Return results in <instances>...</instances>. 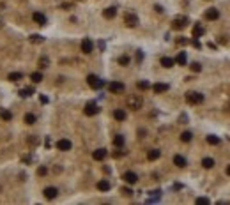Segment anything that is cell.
I'll return each instance as SVG.
<instances>
[{
  "label": "cell",
  "mask_w": 230,
  "mask_h": 205,
  "mask_svg": "<svg viewBox=\"0 0 230 205\" xmlns=\"http://www.w3.org/2000/svg\"><path fill=\"white\" fill-rule=\"evenodd\" d=\"M126 103H128V108H131V110H134V112H136V110H140V108H142L143 99H142L140 95H129Z\"/></svg>",
  "instance_id": "cell-1"
},
{
  "label": "cell",
  "mask_w": 230,
  "mask_h": 205,
  "mask_svg": "<svg viewBox=\"0 0 230 205\" xmlns=\"http://www.w3.org/2000/svg\"><path fill=\"white\" fill-rule=\"evenodd\" d=\"M186 101L190 103V104H200L202 101H204V94L200 92H186Z\"/></svg>",
  "instance_id": "cell-2"
},
{
  "label": "cell",
  "mask_w": 230,
  "mask_h": 205,
  "mask_svg": "<svg viewBox=\"0 0 230 205\" xmlns=\"http://www.w3.org/2000/svg\"><path fill=\"white\" fill-rule=\"evenodd\" d=\"M124 23H126V27L133 28V27L138 25V16H136L134 13H126V14H124Z\"/></svg>",
  "instance_id": "cell-3"
},
{
  "label": "cell",
  "mask_w": 230,
  "mask_h": 205,
  "mask_svg": "<svg viewBox=\"0 0 230 205\" xmlns=\"http://www.w3.org/2000/svg\"><path fill=\"white\" fill-rule=\"evenodd\" d=\"M87 83H89V87H92V89H101L105 83H103V80L101 78H97L96 75H89L87 76Z\"/></svg>",
  "instance_id": "cell-4"
},
{
  "label": "cell",
  "mask_w": 230,
  "mask_h": 205,
  "mask_svg": "<svg viewBox=\"0 0 230 205\" xmlns=\"http://www.w3.org/2000/svg\"><path fill=\"white\" fill-rule=\"evenodd\" d=\"M124 89H126V85L122 81H110L108 83V90L112 94H120V92H124Z\"/></svg>",
  "instance_id": "cell-5"
},
{
  "label": "cell",
  "mask_w": 230,
  "mask_h": 205,
  "mask_svg": "<svg viewBox=\"0 0 230 205\" xmlns=\"http://www.w3.org/2000/svg\"><path fill=\"white\" fill-rule=\"evenodd\" d=\"M83 113L87 115V117H94L99 113V106H97L96 103H87V106L83 108Z\"/></svg>",
  "instance_id": "cell-6"
},
{
  "label": "cell",
  "mask_w": 230,
  "mask_h": 205,
  "mask_svg": "<svg viewBox=\"0 0 230 205\" xmlns=\"http://www.w3.org/2000/svg\"><path fill=\"white\" fill-rule=\"evenodd\" d=\"M186 25H188V18H186V16H177L172 23V28L173 30H181V28H184Z\"/></svg>",
  "instance_id": "cell-7"
},
{
  "label": "cell",
  "mask_w": 230,
  "mask_h": 205,
  "mask_svg": "<svg viewBox=\"0 0 230 205\" xmlns=\"http://www.w3.org/2000/svg\"><path fill=\"white\" fill-rule=\"evenodd\" d=\"M81 51H83L85 55H89V53L94 51V42H92L89 37H85L83 41H81Z\"/></svg>",
  "instance_id": "cell-8"
},
{
  "label": "cell",
  "mask_w": 230,
  "mask_h": 205,
  "mask_svg": "<svg viewBox=\"0 0 230 205\" xmlns=\"http://www.w3.org/2000/svg\"><path fill=\"white\" fill-rule=\"evenodd\" d=\"M71 147H73V143H71L69 140H66V138H62V140H58V142H57V149L62 150V152L71 150Z\"/></svg>",
  "instance_id": "cell-9"
},
{
  "label": "cell",
  "mask_w": 230,
  "mask_h": 205,
  "mask_svg": "<svg viewBox=\"0 0 230 205\" xmlns=\"http://www.w3.org/2000/svg\"><path fill=\"white\" fill-rule=\"evenodd\" d=\"M122 179H124L128 184H136V180H138V175H136L134 171H126V173L122 175Z\"/></svg>",
  "instance_id": "cell-10"
},
{
  "label": "cell",
  "mask_w": 230,
  "mask_h": 205,
  "mask_svg": "<svg viewBox=\"0 0 230 205\" xmlns=\"http://www.w3.org/2000/svg\"><path fill=\"white\" fill-rule=\"evenodd\" d=\"M218 18H220V11H218V9L211 7V9H207V11H205V19L214 21V19H218Z\"/></svg>",
  "instance_id": "cell-11"
},
{
  "label": "cell",
  "mask_w": 230,
  "mask_h": 205,
  "mask_svg": "<svg viewBox=\"0 0 230 205\" xmlns=\"http://www.w3.org/2000/svg\"><path fill=\"white\" fill-rule=\"evenodd\" d=\"M106 154H108V152H106V149H97V150H94V152H92V157H94L96 161H103V159L106 157Z\"/></svg>",
  "instance_id": "cell-12"
},
{
  "label": "cell",
  "mask_w": 230,
  "mask_h": 205,
  "mask_svg": "<svg viewBox=\"0 0 230 205\" xmlns=\"http://www.w3.org/2000/svg\"><path fill=\"white\" fill-rule=\"evenodd\" d=\"M151 89H152L156 94H163V92H167V90H168V85H167V83H154Z\"/></svg>",
  "instance_id": "cell-13"
},
{
  "label": "cell",
  "mask_w": 230,
  "mask_h": 205,
  "mask_svg": "<svg viewBox=\"0 0 230 205\" xmlns=\"http://www.w3.org/2000/svg\"><path fill=\"white\" fill-rule=\"evenodd\" d=\"M205 34V28L200 25V23H196L195 27H193V37H202Z\"/></svg>",
  "instance_id": "cell-14"
},
{
  "label": "cell",
  "mask_w": 230,
  "mask_h": 205,
  "mask_svg": "<svg viewBox=\"0 0 230 205\" xmlns=\"http://www.w3.org/2000/svg\"><path fill=\"white\" fill-rule=\"evenodd\" d=\"M57 195H58L57 187H46V189H44V196H46L48 200H53Z\"/></svg>",
  "instance_id": "cell-15"
},
{
  "label": "cell",
  "mask_w": 230,
  "mask_h": 205,
  "mask_svg": "<svg viewBox=\"0 0 230 205\" xmlns=\"http://www.w3.org/2000/svg\"><path fill=\"white\" fill-rule=\"evenodd\" d=\"M32 19L37 23V25H46V16L43 13H34L32 14Z\"/></svg>",
  "instance_id": "cell-16"
},
{
  "label": "cell",
  "mask_w": 230,
  "mask_h": 205,
  "mask_svg": "<svg viewBox=\"0 0 230 205\" xmlns=\"http://www.w3.org/2000/svg\"><path fill=\"white\" fill-rule=\"evenodd\" d=\"M110 187H112V184H110V180H106V179H103V180L97 182V189H99V191H110Z\"/></svg>",
  "instance_id": "cell-17"
},
{
  "label": "cell",
  "mask_w": 230,
  "mask_h": 205,
  "mask_svg": "<svg viewBox=\"0 0 230 205\" xmlns=\"http://www.w3.org/2000/svg\"><path fill=\"white\" fill-rule=\"evenodd\" d=\"M115 14H117V9H115V7H106V9L103 11V16H105L106 19L115 18Z\"/></svg>",
  "instance_id": "cell-18"
},
{
  "label": "cell",
  "mask_w": 230,
  "mask_h": 205,
  "mask_svg": "<svg viewBox=\"0 0 230 205\" xmlns=\"http://www.w3.org/2000/svg\"><path fill=\"white\" fill-rule=\"evenodd\" d=\"M159 156H161V150H158V149H152V150H149V152H147V159H149V161H156V159H159Z\"/></svg>",
  "instance_id": "cell-19"
},
{
  "label": "cell",
  "mask_w": 230,
  "mask_h": 205,
  "mask_svg": "<svg viewBox=\"0 0 230 205\" xmlns=\"http://www.w3.org/2000/svg\"><path fill=\"white\" fill-rule=\"evenodd\" d=\"M114 119H115V120H119V122L126 120V112H124V110H120V108H117V110L114 112Z\"/></svg>",
  "instance_id": "cell-20"
},
{
  "label": "cell",
  "mask_w": 230,
  "mask_h": 205,
  "mask_svg": "<svg viewBox=\"0 0 230 205\" xmlns=\"http://www.w3.org/2000/svg\"><path fill=\"white\" fill-rule=\"evenodd\" d=\"M173 165H175V166H179V168H184V166H186V159H184L182 156H179V154H177V156L173 157Z\"/></svg>",
  "instance_id": "cell-21"
},
{
  "label": "cell",
  "mask_w": 230,
  "mask_h": 205,
  "mask_svg": "<svg viewBox=\"0 0 230 205\" xmlns=\"http://www.w3.org/2000/svg\"><path fill=\"white\" fill-rule=\"evenodd\" d=\"M173 64H175V60L170 58V57H163V58H161V66H163V67H167V69H170Z\"/></svg>",
  "instance_id": "cell-22"
},
{
  "label": "cell",
  "mask_w": 230,
  "mask_h": 205,
  "mask_svg": "<svg viewBox=\"0 0 230 205\" xmlns=\"http://www.w3.org/2000/svg\"><path fill=\"white\" fill-rule=\"evenodd\" d=\"M175 62H177L179 66H186V62H188V57H186V53H184V51H181L179 55L175 57Z\"/></svg>",
  "instance_id": "cell-23"
},
{
  "label": "cell",
  "mask_w": 230,
  "mask_h": 205,
  "mask_svg": "<svg viewBox=\"0 0 230 205\" xmlns=\"http://www.w3.org/2000/svg\"><path fill=\"white\" fill-rule=\"evenodd\" d=\"M202 166L207 168V170L212 168L214 166V159H212V157H204V159H202Z\"/></svg>",
  "instance_id": "cell-24"
},
{
  "label": "cell",
  "mask_w": 230,
  "mask_h": 205,
  "mask_svg": "<svg viewBox=\"0 0 230 205\" xmlns=\"http://www.w3.org/2000/svg\"><path fill=\"white\" fill-rule=\"evenodd\" d=\"M25 124H28V126L36 124V115H34V113H27V115H25Z\"/></svg>",
  "instance_id": "cell-25"
},
{
  "label": "cell",
  "mask_w": 230,
  "mask_h": 205,
  "mask_svg": "<svg viewBox=\"0 0 230 205\" xmlns=\"http://www.w3.org/2000/svg\"><path fill=\"white\" fill-rule=\"evenodd\" d=\"M0 119L2 120H11L13 119V113L9 112V110H0Z\"/></svg>",
  "instance_id": "cell-26"
},
{
  "label": "cell",
  "mask_w": 230,
  "mask_h": 205,
  "mask_svg": "<svg viewBox=\"0 0 230 205\" xmlns=\"http://www.w3.org/2000/svg\"><path fill=\"white\" fill-rule=\"evenodd\" d=\"M220 142H221V140H220L218 136H214V134H209V136H207V143H209V145H220Z\"/></svg>",
  "instance_id": "cell-27"
},
{
  "label": "cell",
  "mask_w": 230,
  "mask_h": 205,
  "mask_svg": "<svg viewBox=\"0 0 230 205\" xmlns=\"http://www.w3.org/2000/svg\"><path fill=\"white\" fill-rule=\"evenodd\" d=\"M7 80L9 81H19V80H23V75L21 73H11V75L7 76Z\"/></svg>",
  "instance_id": "cell-28"
},
{
  "label": "cell",
  "mask_w": 230,
  "mask_h": 205,
  "mask_svg": "<svg viewBox=\"0 0 230 205\" xmlns=\"http://www.w3.org/2000/svg\"><path fill=\"white\" fill-rule=\"evenodd\" d=\"M114 145L115 147H122V145H124V136H122V134H117L114 138Z\"/></svg>",
  "instance_id": "cell-29"
},
{
  "label": "cell",
  "mask_w": 230,
  "mask_h": 205,
  "mask_svg": "<svg viewBox=\"0 0 230 205\" xmlns=\"http://www.w3.org/2000/svg\"><path fill=\"white\" fill-rule=\"evenodd\" d=\"M48 66H50V58H48V57H41V58H39V67L44 69V67H48Z\"/></svg>",
  "instance_id": "cell-30"
},
{
  "label": "cell",
  "mask_w": 230,
  "mask_h": 205,
  "mask_svg": "<svg viewBox=\"0 0 230 205\" xmlns=\"http://www.w3.org/2000/svg\"><path fill=\"white\" fill-rule=\"evenodd\" d=\"M191 138H193V134L190 133V131H184L182 134H181V140L184 142V143H188V142H191Z\"/></svg>",
  "instance_id": "cell-31"
},
{
  "label": "cell",
  "mask_w": 230,
  "mask_h": 205,
  "mask_svg": "<svg viewBox=\"0 0 230 205\" xmlns=\"http://www.w3.org/2000/svg\"><path fill=\"white\" fill-rule=\"evenodd\" d=\"M136 85H138V89H140V90H147V89H151V83H149V81H145V80L138 81Z\"/></svg>",
  "instance_id": "cell-32"
},
{
  "label": "cell",
  "mask_w": 230,
  "mask_h": 205,
  "mask_svg": "<svg viewBox=\"0 0 230 205\" xmlns=\"http://www.w3.org/2000/svg\"><path fill=\"white\" fill-rule=\"evenodd\" d=\"M30 80H32L34 83H39V81H43V75H41V73H32V75H30Z\"/></svg>",
  "instance_id": "cell-33"
},
{
  "label": "cell",
  "mask_w": 230,
  "mask_h": 205,
  "mask_svg": "<svg viewBox=\"0 0 230 205\" xmlns=\"http://www.w3.org/2000/svg\"><path fill=\"white\" fill-rule=\"evenodd\" d=\"M119 64H120V66H128V64H129V57L128 55L119 57Z\"/></svg>",
  "instance_id": "cell-34"
},
{
  "label": "cell",
  "mask_w": 230,
  "mask_h": 205,
  "mask_svg": "<svg viewBox=\"0 0 230 205\" xmlns=\"http://www.w3.org/2000/svg\"><path fill=\"white\" fill-rule=\"evenodd\" d=\"M190 67H191V71H193V73H200V71H202V66H200L198 62H193Z\"/></svg>",
  "instance_id": "cell-35"
},
{
  "label": "cell",
  "mask_w": 230,
  "mask_h": 205,
  "mask_svg": "<svg viewBox=\"0 0 230 205\" xmlns=\"http://www.w3.org/2000/svg\"><path fill=\"white\" fill-rule=\"evenodd\" d=\"M44 41V37H41V36H37V34H34V36H30V42H43Z\"/></svg>",
  "instance_id": "cell-36"
},
{
  "label": "cell",
  "mask_w": 230,
  "mask_h": 205,
  "mask_svg": "<svg viewBox=\"0 0 230 205\" xmlns=\"http://www.w3.org/2000/svg\"><path fill=\"white\" fill-rule=\"evenodd\" d=\"M30 94H34V90H32V89H25V90H19V95H21V97H28Z\"/></svg>",
  "instance_id": "cell-37"
},
{
  "label": "cell",
  "mask_w": 230,
  "mask_h": 205,
  "mask_svg": "<svg viewBox=\"0 0 230 205\" xmlns=\"http://www.w3.org/2000/svg\"><path fill=\"white\" fill-rule=\"evenodd\" d=\"M46 173H48V168H46V166H39V168H37V175L44 177Z\"/></svg>",
  "instance_id": "cell-38"
},
{
  "label": "cell",
  "mask_w": 230,
  "mask_h": 205,
  "mask_svg": "<svg viewBox=\"0 0 230 205\" xmlns=\"http://www.w3.org/2000/svg\"><path fill=\"white\" fill-rule=\"evenodd\" d=\"M196 204H211V200H209V198H204V196H202V198H196Z\"/></svg>",
  "instance_id": "cell-39"
},
{
  "label": "cell",
  "mask_w": 230,
  "mask_h": 205,
  "mask_svg": "<svg viewBox=\"0 0 230 205\" xmlns=\"http://www.w3.org/2000/svg\"><path fill=\"white\" fill-rule=\"evenodd\" d=\"M28 143H30V145H37L39 143L37 136H30V138H28Z\"/></svg>",
  "instance_id": "cell-40"
},
{
  "label": "cell",
  "mask_w": 230,
  "mask_h": 205,
  "mask_svg": "<svg viewBox=\"0 0 230 205\" xmlns=\"http://www.w3.org/2000/svg\"><path fill=\"white\" fill-rule=\"evenodd\" d=\"M122 193H124L126 196H131V195H133V191H131L129 187H124V189H122Z\"/></svg>",
  "instance_id": "cell-41"
},
{
  "label": "cell",
  "mask_w": 230,
  "mask_h": 205,
  "mask_svg": "<svg viewBox=\"0 0 230 205\" xmlns=\"http://www.w3.org/2000/svg\"><path fill=\"white\" fill-rule=\"evenodd\" d=\"M193 46H195V48H200V42H198V37H195V39H193Z\"/></svg>",
  "instance_id": "cell-42"
},
{
  "label": "cell",
  "mask_w": 230,
  "mask_h": 205,
  "mask_svg": "<svg viewBox=\"0 0 230 205\" xmlns=\"http://www.w3.org/2000/svg\"><path fill=\"white\" fill-rule=\"evenodd\" d=\"M62 9H71V4H62Z\"/></svg>",
  "instance_id": "cell-43"
},
{
  "label": "cell",
  "mask_w": 230,
  "mask_h": 205,
  "mask_svg": "<svg viewBox=\"0 0 230 205\" xmlns=\"http://www.w3.org/2000/svg\"><path fill=\"white\" fill-rule=\"evenodd\" d=\"M177 42H179V44H186V42H188V39H179Z\"/></svg>",
  "instance_id": "cell-44"
},
{
  "label": "cell",
  "mask_w": 230,
  "mask_h": 205,
  "mask_svg": "<svg viewBox=\"0 0 230 205\" xmlns=\"http://www.w3.org/2000/svg\"><path fill=\"white\" fill-rule=\"evenodd\" d=\"M227 175H229V177H230V165H229V166H227Z\"/></svg>",
  "instance_id": "cell-45"
},
{
  "label": "cell",
  "mask_w": 230,
  "mask_h": 205,
  "mask_svg": "<svg viewBox=\"0 0 230 205\" xmlns=\"http://www.w3.org/2000/svg\"><path fill=\"white\" fill-rule=\"evenodd\" d=\"M0 28H2V19H0Z\"/></svg>",
  "instance_id": "cell-46"
}]
</instances>
